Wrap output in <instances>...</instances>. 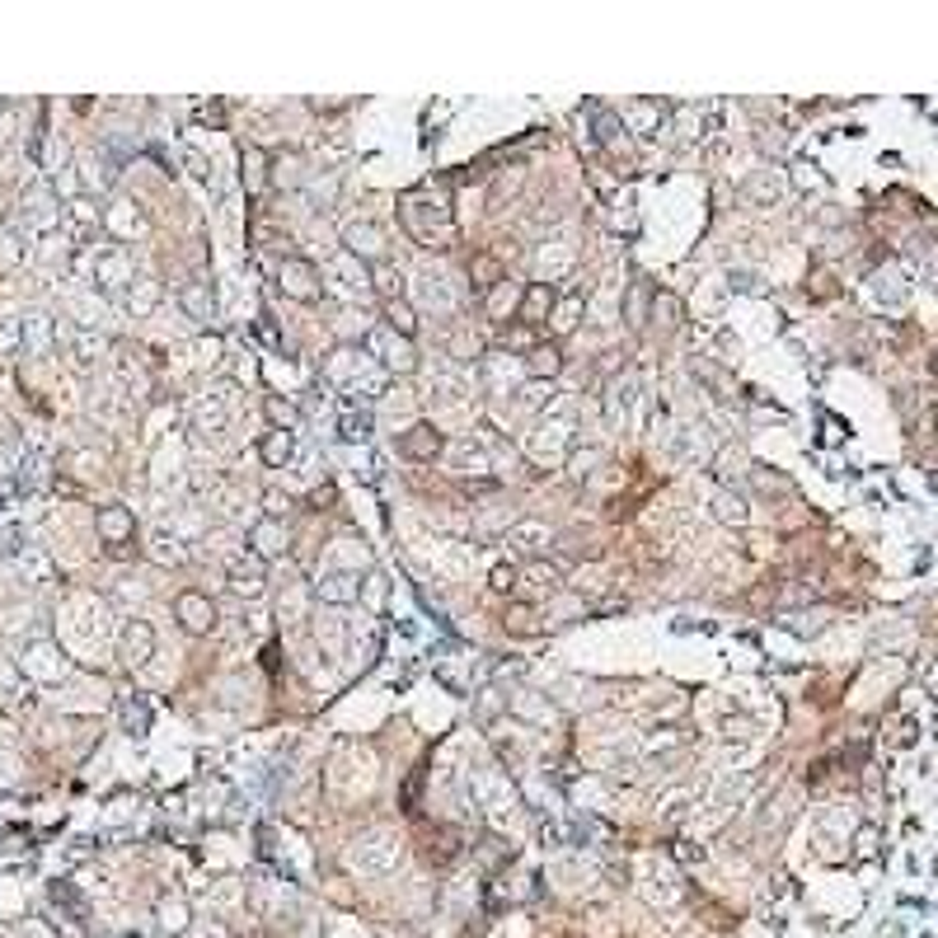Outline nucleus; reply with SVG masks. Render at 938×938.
Wrapping results in <instances>:
<instances>
[{
  "label": "nucleus",
  "mask_w": 938,
  "mask_h": 938,
  "mask_svg": "<svg viewBox=\"0 0 938 938\" xmlns=\"http://www.w3.org/2000/svg\"><path fill=\"white\" fill-rule=\"evenodd\" d=\"M178 611H184V615H188V629H207V619H211V611H207V601H202V596H193V591H188V596H184V601H178Z\"/></svg>",
  "instance_id": "f257e3e1"
},
{
  "label": "nucleus",
  "mask_w": 938,
  "mask_h": 938,
  "mask_svg": "<svg viewBox=\"0 0 938 938\" xmlns=\"http://www.w3.org/2000/svg\"><path fill=\"white\" fill-rule=\"evenodd\" d=\"M437 446H441V441L427 432V427H414V437H404V451H408V455H432Z\"/></svg>",
  "instance_id": "f03ea898"
},
{
  "label": "nucleus",
  "mask_w": 938,
  "mask_h": 938,
  "mask_svg": "<svg viewBox=\"0 0 938 938\" xmlns=\"http://www.w3.org/2000/svg\"><path fill=\"white\" fill-rule=\"evenodd\" d=\"M549 305V287H535L531 291V301H525V310H521V319L525 324H540V310Z\"/></svg>",
  "instance_id": "7ed1b4c3"
},
{
  "label": "nucleus",
  "mask_w": 938,
  "mask_h": 938,
  "mask_svg": "<svg viewBox=\"0 0 938 938\" xmlns=\"http://www.w3.org/2000/svg\"><path fill=\"white\" fill-rule=\"evenodd\" d=\"M390 319H394V324H399V328H404V334H414V315H408V310H404V305H390Z\"/></svg>",
  "instance_id": "20e7f679"
},
{
  "label": "nucleus",
  "mask_w": 938,
  "mask_h": 938,
  "mask_svg": "<svg viewBox=\"0 0 938 938\" xmlns=\"http://www.w3.org/2000/svg\"><path fill=\"white\" fill-rule=\"evenodd\" d=\"M531 367H535V371H554V367H558V357H554V352H535Z\"/></svg>",
  "instance_id": "39448f33"
}]
</instances>
